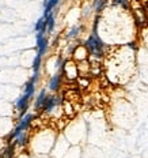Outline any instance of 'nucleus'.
Returning <instances> with one entry per match:
<instances>
[{
	"label": "nucleus",
	"mask_w": 148,
	"mask_h": 158,
	"mask_svg": "<svg viewBox=\"0 0 148 158\" xmlns=\"http://www.w3.org/2000/svg\"><path fill=\"white\" fill-rule=\"evenodd\" d=\"M62 72H57V74H54L53 77L50 78V81H49V89H50L52 91H57L58 89L61 87V82H62Z\"/></svg>",
	"instance_id": "0eeeda50"
},
{
	"label": "nucleus",
	"mask_w": 148,
	"mask_h": 158,
	"mask_svg": "<svg viewBox=\"0 0 148 158\" xmlns=\"http://www.w3.org/2000/svg\"><path fill=\"white\" fill-rule=\"evenodd\" d=\"M132 14H133L134 25H136L139 29L146 27V26L148 25V16H147V12H146V10H144L143 4L137 3V0H134V3H133Z\"/></svg>",
	"instance_id": "f03ea898"
},
{
	"label": "nucleus",
	"mask_w": 148,
	"mask_h": 158,
	"mask_svg": "<svg viewBox=\"0 0 148 158\" xmlns=\"http://www.w3.org/2000/svg\"><path fill=\"white\" fill-rule=\"evenodd\" d=\"M84 45H86V48L88 49L90 57L101 60L102 56L105 55V44H103V41L99 38L97 30H93V33H91V34L88 35V38L86 40Z\"/></svg>",
	"instance_id": "f257e3e1"
},
{
	"label": "nucleus",
	"mask_w": 148,
	"mask_h": 158,
	"mask_svg": "<svg viewBox=\"0 0 148 158\" xmlns=\"http://www.w3.org/2000/svg\"><path fill=\"white\" fill-rule=\"evenodd\" d=\"M82 30H83V27L82 26H74L72 29H70L67 33V37L68 38H76L78 35L82 34Z\"/></svg>",
	"instance_id": "f8f14e48"
},
{
	"label": "nucleus",
	"mask_w": 148,
	"mask_h": 158,
	"mask_svg": "<svg viewBox=\"0 0 148 158\" xmlns=\"http://www.w3.org/2000/svg\"><path fill=\"white\" fill-rule=\"evenodd\" d=\"M58 4V0H45V11L44 16H48L49 14H52V10Z\"/></svg>",
	"instance_id": "9d476101"
},
{
	"label": "nucleus",
	"mask_w": 148,
	"mask_h": 158,
	"mask_svg": "<svg viewBox=\"0 0 148 158\" xmlns=\"http://www.w3.org/2000/svg\"><path fill=\"white\" fill-rule=\"evenodd\" d=\"M46 100H48L46 91H45V90H41V91H39V94H38V97L35 98V109H37V110L44 109Z\"/></svg>",
	"instance_id": "6e6552de"
},
{
	"label": "nucleus",
	"mask_w": 148,
	"mask_h": 158,
	"mask_svg": "<svg viewBox=\"0 0 148 158\" xmlns=\"http://www.w3.org/2000/svg\"><path fill=\"white\" fill-rule=\"evenodd\" d=\"M34 30L37 33H45L46 31V18L45 16H42V18H39L37 21V23L34 26Z\"/></svg>",
	"instance_id": "1a4fd4ad"
},
{
	"label": "nucleus",
	"mask_w": 148,
	"mask_h": 158,
	"mask_svg": "<svg viewBox=\"0 0 148 158\" xmlns=\"http://www.w3.org/2000/svg\"><path fill=\"white\" fill-rule=\"evenodd\" d=\"M29 101H30V97L29 95H26L25 93L21 95V97L16 100L15 102V108L19 110V113H21V116H23V113L26 112V109H27V104Z\"/></svg>",
	"instance_id": "423d86ee"
},
{
	"label": "nucleus",
	"mask_w": 148,
	"mask_h": 158,
	"mask_svg": "<svg viewBox=\"0 0 148 158\" xmlns=\"http://www.w3.org/2000/svg\"><path fill=\"white\" fill-rule=\"evenodd\" d=\"M61 72H62V75L67 78V81H70V82H75L79 78L78 64L75 63L74 60L64 61V64H62V68H61Z\"/></svg>",
	"instance_id": "7ed1b4c3"
},
{
	"label": "nucleus",
	"mask_w": 148,
	"mask_h": 158,
	"mask_svg": "<svg viewBox=\"0 0 148 158\" xmlns=\"http://www.w3.org/2000/svg\"><path fill=\"white\" fill-rule=\"evenodd\" d=\"M45 18H46V31L50 33L54 27V16H53V14H49L48 16H45Z\"/></svg>",
	"instance_id": "4468645a"
},
{
	"label": "nucleus",
	"mask_w": 148,
	"mask_h": 158,
	"mask_svg": "<svg viewBox=\"0 0 148 158\" xmlns=\"http://www.w3.org/2000/svg\"><path fill=\"white\" fill-rule=\"evenodd\" d=\"M143 7H144V10H146V12H147V16H148V0H146V2L143 3Z\"/></svg>",
	"instance_id": "2eb2a0df"
},
{
	"label": "nucleus",
	"mask_w": 148,
	"mask_h": 158,
	"mask_svg": "<svg viewBox=\"0 0 148 158\" xmlns=\"http://www.w3.org/2000/svg\"><path fill=\"white\" fill-rule=\"evenodd\" d=\"M48 49V38L45 37V33H37V53L44 55Z\"/></svg>",
	"instance_id": "39448f33"
},
{
	"label": "nucleus",
	"mask_w": 148,
	"mask_h": 158,
	"mask_svg": "<svg viewBox=\"0 0 148 158\" xmlns=\"http://www.w3.org/2000/svg\"><path fill=\"white\" fill-rule=\"evenodd\" d=\"M90 57V53H88V49L86 48V45H76L74 49V53H72V59L75 61H83L87 60Z\"/></svg>",
	"instance_id": "20e7f679"
},
{
	"label": "nucleus",
	"mask_w": 148,
	"mask_h": 158,
	"mask_svg": "<svg viewBox=\"0 0 148 158\" xmlns=\"http://www.w3.org/2000/svg\"><path fill=\"white\" fill-rule=\"evenodd\" d=\"M62 108H64V113L67 114V116L72 117V116L75 114L74 105H72L71 101H68V100H64V101H62Z\"/></svg>",
	"instance_id": "9b49d317"
},
{
	"label": "nucleus",
	"mask_w": 148,
	"mask_h": 158,
	"mask_svg": "<svg viewBox=\"0 0 148 158\" xmlns=\"http://www.w3.org/2000/svg\"><path fill=\"white\" fill-rule=\"evenodd\" d=\"M106 3H107V0H94V4H93V7L95 11L99 14V12L103 10V7L106 6Z\"/></svg>",
	"instance_id": "ddd939ff"
}]
</instances>
